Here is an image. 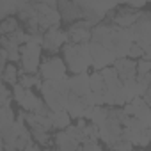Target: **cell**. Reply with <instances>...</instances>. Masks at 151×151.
<instances>
[{"instance_id":"cell-18","label":"cell","mask_w":151,"mask_h":151,"mask_svg":"<svg viewBox=\"0 0 151 151\" xmlns=\"http://www.w3.org/2000/svg\"><path fill=\"white\" fill-rule=\"evenodd\" d=\"M11 100H14L13 96V89H9V86H2V107H11Z\"/></svg>"},{"instance_id":"cell-3","label":"cell","mask_w":151,"mask_h":151,"mask_svg":"<svg viewBox=\"0 0 151 151\" xmlns=\"http://www.w3.org/2000/svg\"><path fill=\"white\" fill-rule=\"evenodd\" d=\"M66 71H68V66H66L64 59L48 57L41 62L39 77L43 80H62V78H66Z\"/></svg>"},{"instance_id":"cell-2","label":"cell","mask_w":151,"mask_h":151,"mask_svg":"<svg viewBox=\"0 0 151 151\" xmlns=\"http://www.w3.org/2000/svg\"><path fill=\"white\" fill-rule=\"evenodd\" d=\"M41 50L43 46L36 41H29L20 48V64L22 69L20 73H29V75H37L41 68Z\"/></svg>"},{"instance_id":"cell-8","label":"cell","mask_w":151,"mask_h":151,"mask_svg":"<svg viewBox=\"0 0 151 151\" xmlns=\"http://www.w3.org/2000/svg\"><path fill=\"white\" fill-rule=\"evenodd\" d=\"M86 100L84 98H80V96H77V94H69V98H68V107H66V110L71 114V117H78V119H82V114H84V110H86Z\"/></svg>"},{"instance_id":"cell-17","label":"cell","mask_w":151,"mask_h":151,"mask_svg":"<svg viewBox=\"0 0 151 151\" xmlns=\"http://www.w3.org/2000/svg\"><path fill=\"white\" fill-rule=\"evenodd\" d=\"M128 57H130V59H133V60H140V59H144V48H142L140 45L133 43V45H132V48H130Z\"/></svg>"},{"instance_id":"cell-21","label":"cell","mask_w":151,"mask_h":151,"mask_svg":"<svg viewBox=\"0 0 151 151\" xmlns=\"http://www.w3.org/2000/svg\"><path fill=\"white\" fill-rule=\"evenodd\" d=\"M147 137H149V144H151V128H147Z\"/></svg>"},{"instance_id":"cell-5","label":"cell","mask_w":151,"mask_h":151,"mask_svg":"<svg viewBox=\"0 0 151 151\" xmlns=\"http://www.w3.org/2000/svg\"><path fill=\"white\" fill-rule=\"evenodd\" d=\"M64 43H69L68 32L59 29V27H52L48 32L43 34V50H46L48 53H57L60 48H64Z\"/></svg>"},{"instance_id":"cell-20","label":"cell","mask_w":151,"mask_h":151,"mask_svg":"<svg viewBox=\"0 0 151 151\" xmlns=\"http://www.w3.org/2000/svg\"><path fill=\"white\" fill-rule=\"evenodd\" d=\"M25 151H43V149H41V146H39V144H37L36 140H30V142L27 144Z\"/></svg>"},{"instance_id":"cell-7","label":"cell","mask_w":151,"mask_h":151,"mask_svg":"<svg viewBox=\"0 0 151 151\" xmlns=\"http://www.w3.org/2000/svg\"><path fill=\"white\" fill-rule=\"evenodd\" d=\"M69 87H71L73 94H77L80 98H86L87 94L93 93L87 73H80V75H73V77H69Z\"/></svg>"},{"instance_id":"cell-4","label":"cell","mask_w":151,"mask_h":151,"mask_svg":"<svg viewBox=\"0 0 151 151\" xmlns=\"http://www.w3.org/2000/svg\"><path fill=\"white\" fill-rule=\"evenodd\" d=\"M93 23L87 22V20H80V22H75L71 23L66 32H68V37H69V43L71 45H87L89 39H93Z\"/></svg>"},{"instance_id":"cell-1","label":"cell","mask_w":151,"mask_h":151,"mask_svg":"<svg viewBox=\"0 0 151 151\" xmlns=\"http://www.w3.org/2000/svg\"><path fill=\"white\" fill-rule=\"evenodd\" d=\"M62 55H64V62H66L68 69L73 75L86 73V69L89 66H93V57H91L89 45H71V43H68L62 48Z\"/></svg>"},{"instance_id":"cell-14","label":"cell","mask_w":151,"mask_h":151,"mask_svg":"<svg viewBox=\"0 0 151 151\" xmlns=\"http://www.w3.org/2000/svg\"><path fill=\"white\" fill-rule=\"evenodd\" d=\"M20 84L25 87V89H32V87H41L43 80L39 75H29V73H20Z\"/></svg>"},{"instance_id":"cell-6","label":"cell","mask_w":151,"mask_h":151,"mask_svg":"<svg viewBox=\"0 0 151 151\" xmlns=\"http://www.w3.org/2000/svg\"><path fill=\"white\" fill-rule=\"evenodd\" d=\"M114 68L119 75L121 82H130V80H137V60L126 57V59H117L114 62Z\"/></svg>"},{"instance_id":"cell-10","label":"cell","mask_w":151,"mask_h":151,"mask_svg":"<svg viewBox=\"0 0 151 151\" xmlns=\"http://www.w3.org/2000/svg\"><path fill=\"white\" fill-rule=\"evenodd\" d=\"M69 123H71V116H69L66 110H62V112H52V124H53V128H57L59 132L66 130V128L69 126Z\"/></svg>"},{"instance_id":"cell-13","label":"cell","mask_w":151,"mask_h":151,"mask_svg":"<svg viewBox=\"0 0 151 151\" xmlns=\"http://www.w3.org/2000/svg\"><path fill=\"white\" fill-rule=\"evenodd\" d=\"M109 116H110V107H105V105H101V107H96L94 109V114H93V123L100 128L101 124H105L107 121H109Z\"/></svg>"},{"instance_id":"cell-11","label":"cell","mask_w":151,"mask_h":151,"mask_svg":"<svg viewBox=\"0 0 151 151\" xmlns=\"http://www.w3.org/2000/svg\"><path fill=\"white\" fill-rule=\"evenodd\" d=\"M89 82H91V91L93 93H98V94L105 93L107 86H105V78H103L101 71H93L89 75Z\"/></svg>"},{"instance_id":"cell-16","label":"cell","mask_w":151,"mask_h":151,"mask_svg":"<svg viewBox=\"0 0 151 151\" xmlns=\"http://www.w3.org/2000/svg\"><path fill=\"white\" fill-rule=\"evenodd\" d=\"M146 75H151V60L140 59V60H137V78L146 77Z\"/></svg>"},{"instance_id":"cell-15","label":"cell","mask_w":151,"mask_h":151,"mask_svg":"<svg viewBox=\"0 0 151 151\" xmlns=\"http://www.w3.org/2000/svg\"><path fill=\"white\" fill-rule=\"evenodd\" d=\"M18 9H20V2H0V16H2V20L9 18V14L18 13Z\"/></svg>"},{"instance_id":"cell-9","label":"cell","mask_w":151,"mask_h":151,"mask_svg":"<svg viewBox=\"0 0 151 151\" xmlns=\"http://www.w3.org/2000/svg\"><path fill=\"white\" fill-rule=\"evenodd\" d=\"M2 82L6 86H11V87H14L16 84H20V69L16 68V64H9L2 71Z\"/></svg>"},{"instance_id":"cell-19","label":"cell","mask_w":151,"mask_h":151,"mask_svg":"<svg viewBox=\"0 0 151 151\" xmlns=\"http://www.w3.org/2000/svg\"><path fill=\"white\" fill-rule=\"evenodd\" d=\"M82 147H84V151H101L98 140H91V139H86L82 142Z\"/></svg>"},{"instance_id":"cell-12","label":"cell","mask_w":151,"mask_h":151,"mask_svg":"<svg viewBox=\"0 0 151 151\" xmlns=\"http://www.w3.org/2000/svg\"><path fill=\"white\" fill-rule=\"evenodd\" d=\"M22 27H20V23H18V20L14 16H9V18L0 22V34H2V36H13Z\"/></svg>"}]
</instances>
